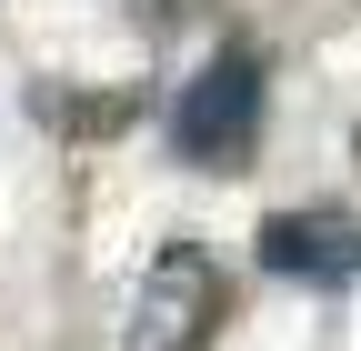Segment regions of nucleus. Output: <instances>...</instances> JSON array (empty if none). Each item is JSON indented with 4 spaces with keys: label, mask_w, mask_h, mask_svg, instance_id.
<instances>
[{
    "label": "nucleus",
    "mask_w": 361,
    "mask_h": 351,
    "mask_svg": "<svg viewBox=\"0 0 361 351\" xmlns=\"http://www.w3.org/2000/svg\"><path fill=\"white\" fill-rule=\"evenodd\" d=\"M251 130H261V51H241V40H231V51H211L201 80L180 91V111H171V151L201 161V171H241Z\"/></svg>",
    "instance_id": "nucleus-1"
},
{
    "label": "nucleus",
    "mask_w": 361,
    "mask_h": 351,
    "mask_svg": "<svg viewBox=\"0 0 361 351\" xmlns=\"http://www.w3.org/2000/svg\"><path fill=\"white\" fill-rule=\"evenodd\" d=\"M211 312H221V271L191 241H171L151 261V291H141V351H201L211 341Z\"/></svg>",
    "instance_id": "nucleus-2"
},
{
    "label": "nucleus",
    "mask_w": 361,
    "mask_h": 351,
    "mask_svg": "<svg viewBox=\"0 0 361 351\" xmlns=\"http://www.w3.org/2000/svg\"><path fill=\"white\" fill-rule=\"evenodd\" d=\"M261 271L331 291V281L361 271V221H351V211H271V221H261Z\"/></svg>",
    "instance_id": "nucleus-3"
}]
</instances>
